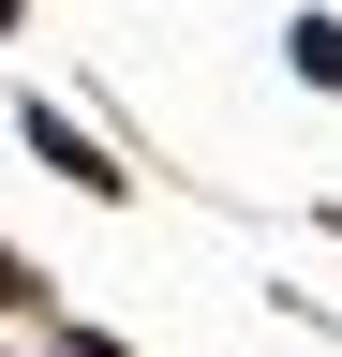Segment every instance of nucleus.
Listing matches in <instances>:
<instances>
[{
	"mask_svg": "<svg viewBox=\"0 0 342 357\" xmlns=\"http://www.w3.org/2000/svg\"><path fill=\"white\" fill-rule=\"evenodd\" d=\"M30 149H45V164L75 178V194H119V164H104V149H90V134H75L60 105H30Z\"/></svg>",
	"mask_w": 342,
	"mask_h": 357,
	"instance_id": "1",
	"label": "nucleus"
},
{
	"mask_svg": "<svg viewBox=\"0 0 342 357\" xmlns=\"http://www.w3.org/2000/svg\"><path fill=\"white\" fill-rule=\"evenodd\" d=\"M283 45H297V75H313V89H342V30H327V15H313V30H283Z\"/></svg>",
	"mask_w": 342,
	"mask_h": 357,
	"instance_id": "2",
	"label": "nucleus"
},
{
	"mask_svg": "<svg viewBox=\"0 0 342 357\" xmlns=\"http://www.w3.org/2000/svg\"><path fill=\"white\" fill-rule=\"evenodd\" d=\"M15 298H30V268H15V253H0V312H15Z\"/></svg>",
	"mask_w": 342,
	"mask_h": 357,
	"instance_id": "3",
	"label": "nucleus"
},
{
	"mask_svg": "<svg viewBox=\"0 0 342 357\" xmlns=\"http://www.w3.org/2000/svg\"><path fill=\"white\" fill-rule=\"evenodd\" d=\"M0 15H15V0H0Z\"/></svg>",
	"mask_w": 342,
	"mask_h": 357,
	"instance_id": "4",
	"label": "nucleus"
}]
</instances>
